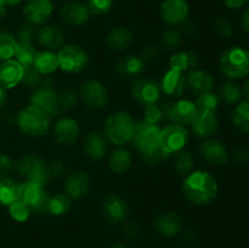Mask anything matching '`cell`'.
<instances>
[{
    "label": "cell",
    "mask_w": 249,
    "mask_h": 248,
    "mask_svg": "<svg viewBox=\"0 0 249 248\" xmlns=\"http://www.w3.org/2000/svg\"><path fill=\"white\" fill-rule=\"evenodd\" d=\"M182 194L196 206H206L218 196V182L211 173L206 170L191 172L182 181Z\"/></svg>",
    "instance_id": "obj_1"
},
{
    "label": "cell",
    "mask_w": 249,
    "mask_h": 248,
    "mask_svg": "<svg viewBox=\"0 0 249 248\" xmlns=\"http://www.w3.org/2000/svg\"><path fill=\"white\" fill-rule=\"evenodd\" d=\"M160 128L157 124L141 121L135 123L130 142L146 162L150 164H157L162 158H164L160 148Z\"/></svg>",
    "instance_id": "obj_2"
},
{
    "label": "cell",
    "mask_w": 249,
    "mask_h": 248,
    "mask_svg": "<svg viewBox=\"0 0 249 248\" xmlns=\"http://www.w3.org/2000/svg\"><path fill=\"white\" fill-rule=\"evenodd\" d=\"M134 129L135 122L130 114L124 111H117L109 114L105 122V135L107 140L116 146H123L130 142Z\"/></svg>",
    "instance_id": "obj_3"
},
{
    "label": "cell",
    "mask_w": 249,
    "mask_h": 248,
    "mask_svg": "<svg viewBox=\"0 0 249 248\" xmlns=\"http://www.w3.org/2000/svg\"><path fill=\"white\" fill-rule=\"evenodd\" d=\"M17 125L28 136L40 138L50 129V116L38 107L29 105L17 114Z\"/></svg>",
    "instance_id": "obj_4"
},
{
    "label": "cell",
    "mask_w": 249,
    "mask_h": 248,
    "mask_svg": "<svg viewBox=\"0 0 249 248\" xmlns=\"http://www.w3.org/2000/svg\"><path fill=\"white\" fill-rule=\"evenodd\" d=\"M219 63L229 79H241L249 74V51L242 46H231L224 51Z\"/></svg>",
    "instance_id": "obj_5"
},
{
    "label": "cell",
    "mask_w": 249,
    "mask_h": 248,
    "mask_svg": "<svg viewBox=\"0 0 249 248\" xmlns=\"http://www.w3.org/2000/svg\"><path fill=\"white\" fill-rule=\"evenodd\" d=\"M18 199L29 207L31 212L36 214L49 213L50 195L46 194L44 189L36 182L29 180L18 184Z\"/></svg>",
    "instance_id": "obj_6"
},
{
    "label": "cell",
    "mask_w": 249,
    "mask_h": 248,
    "mask_svg": "<svg viewBox=\"0 0 249 248\" xmlns=\"http://www.w3.org/2000/svg\"><path fill=\"white\" fill-rule=\"evenodd\" d=\"M160 106H162L164 121L170 122V124L186 126L192 123L197 113L196 102L189 99H180L177 101L167 102Z\"/></svg>",
    "instance_id": "obj_7"
},
{
    "label": "cell",
    "mask_w": 249,
    "mask_h": 248,
    "mask_svg": "<svg viewBox=\"0 0 249 248\" xmlns=\"http://www.w3.org/2000/svg\"><path fill=\"white\" fill-rule=\"evenodd\" d=\"M187 141H189V131L185 126L179 124H168L160 129V143L164 158L184 150Z\"/></svg>",
    "instance_id": "obj_8"
},
{
    "label": "cell",
    "mask_w": 249,
    "mask_h": 248,
    "mask_svg": "<svg viewBox=\"0 0 249 248\" xmlns=\"http://www.w3.org/2000/svg\"><path fill=\"white\" fill-rule=\"evenodd\" d=\"M58 68L67 73H79L89 63L87 51L78 45L66 44L58 50Z\"/></svg>",
    "instance_id": "obj_9"
},
{
    "label": "cell",
    "mask_w": 249,
    "mask_h": 248,
    "mask_svg": "<svg viewBox=\"0 0 249 248\" xmlns=\"http://www.w3.org/2000/svg\"><path fill=\"white\" fill-rule=\"evenodd\" d=\"M130 92L133 99L143 107L158 104L162 96L160 84L151 78H140L131 84Z\"/></svg>",
    "instance_id": "obj_10"
},
{
    "label": "cell",
    "mask_w": 249,
    "mask_h": 248,
    "mask_svg": "<svg viewBox=\"0 0 249 248\" xmlns=\"http://www.w3.org/2000/svg\"><path fill=\"white\" fill-rule=\"evenodd\" d=\"M49 80L44 78L40 87L36 88L31 96V105L38 107L41 111L48 113L49 116H57L60 113V106L57 101V92L53 85L48 84Z\"/></svg>",
    "instance_id": "obj_11"
},
{
    "label": "cell",
    "mask_w": 249,
    "mask_h": 248,
    "mask_svg": "<svg viewBox=\"0 0 249 248\" xmlns=\"http://www.w3.org/2000/svg\"><path fill=\"white\" fill-rule=\"evenodd\" d=\"M79 95L85 106L92 109H102L108 102V92L101 82L95 79L87 80L82 84Z\"/></svg>",
    "instance_id": "obj_12"
},
{
    "label": "cell",
    "mask_w": 249,
    "mask_h": 248,
    "mask_svg": "<svg viewBox=\"0 0 249 248\" xmlns=\"http://www.w3.org/2000/svg\"><path fill=\"white\" fill-rule=\"evenodd\" d=\"M162 19L169 26H180L189 16L186 0H164L160 6Z\"/></svg>",
    "instance_id": "obj_13"
},
{
    "label": "cell",
    "mask_w": 249,
    "mask_h": 248,
    "mask_svg": "<svg viewBox=\"0 0 249 248\" xmlns=\"http://www.w3.org/2000/svg\"><path fill=\"white\" fill-rule=\"evenodd\" d=\"M53 133L56 142L62 146H71L79 136V124L71 117H61L53 125Z\"/></svg>",
    "instance_id": "obj_14"
},
{
    "label": "cell",
    "mask_w": 249,
    "mask_h": 248,
    "mask_svg": "<svg viewBox=\"0 0 249 248\" xmlns=\"http://www.w3.org/2000/svg\"><path fill=\"white\" fill-rule=\"evenodd\" d=\"M53 5L51 0H26L23 14L32 24H44L51 17Z\"/></svg>",
    "instance_id": "obj_15"
},
{
    "label": "cell",
    "mask_w": 249,
    "mask_h": 248,
    "mask_svg": "<svg viewBox=\"0 0 249 248\" xmlns=\"http://www.w3.org/2000/svg\"><path fill=\"white\" fill-rule=\"evenodd\" d=\"M198 151L202 158L211 164H225L229 160L228 148L224 145V142L219 140L208 139V140L203 141L199 145Z\"/></svg>",
    "instance_id": "obj_16"
},
{
    "label": "cell",
    "mask_w": 249,
    "mask_h": 248,
    "mask_svg": "<svg viewBox=\"0 0 249 248\" xmlns=\"http://www.w3.org/2000/svg\"><path fill=\"white\" fill-rule=\"evenodd\" d=\"M90 16L89 9L87 4L79 0H71L67 1L61 9V17L67 24L73 27L83 26L88 22Z\"/></svg>",
    "instance_id": "obj_17"
},
{
    "label": "cell",
    "mask_w": 249,
    "mask_h": 248,
    "mask_svg": "<svg viewBox=\"0 0 249 248\" xmlns=\"http://www.w3.org/2000/svg\"><path fill=\"white\" fill-rule=\"evenodd\" d=\"M191 126L192 131L199 138H211L219 130V121L214 112L197 109Z\"/></svg>",
    "instance_id": "obj_18"
},
{
    "label": "cell",
    "mask_w": 249,
    "mask_h": 248,
    "mask_svg": "<svg viewBox=\"0 0 249 248\" xmlns=\"http://www.w3.org/2000/svg\"><path fill=\"white\" fill-rule=\"evenodd\" d=\"M90 180L89 175L84 172H74L68 175L65 180V192L70 198L79 199L89 192Z\"/></svg>",
    "instance_id": "obj_19"
},
{
    "label": "cell",
    "mask_w": 249,
    "mask_h": 248,
    "mask_svg": "<svg viewBox=\"0 0 249 248\" xmlns=\"http://www.w3.org/2000/svg\"><path fill=\"white\" fill-rule=\"evenodd\" d=\"M102 212L108 221L113 224L123 223L128 215L125 201L117 195H108L102 202Z\"/></svg>",
    "instance_id": "obj_20"
},
{
    "label": "cell",
    "mask_w": 249,
    "mask_h": 248,
    "mask_svg": "<svg viewBox=\"0 0 249 248\" xmlns=\"http://www.w3.org/2000/svg\"><path fill=\"white\" fill-rule=\"evenodd\" d=\"M153 228L160 235L164 237L177 236L182 229V219L174 212H167L158 216L153 223Z\"/></svg>",
    "instance_id": "obj_21"
},
{
    "label": "cell",
    "mask_w": 249,
    "mask_h": 248,
    "mask_svg": "<svg viewBox=\"0 0 249 248\" xmlns=\"http://www.w3.org/2000/svg\"><path fill=\"white\" fill-rule=\"evenodd\" d=\"M160 89L168 96L180 97L187 89L186 77L182 73L169 70L163 75Z\"/></svg>",
    "instance_id": "obj_22"
},
{
    "label": "cell",
    "mask_w": 249,
    "mask_h": 248,
    "mask_svg": "<svg viewBox=\"0 0 249 248\" xmlns=\"http://www.w3.org/2000/svg\"><path fill=\"white\" fill-rule=\"evenodd\" d=\"M187 88L194 92L196 96L212 91L214 85V79L207 71L204 70H192L186 77Z\"/></svg>",
    "instance_id": "obj_23"
},
{
    "label": "cell",
    "mask_w": 249,
    "mask_h": 248,
    "mask_svg": "<svg viewBox=\"0 0 249 248\" xmlns=\"http://www.w3.org/2000/svg\"><path fill=\"white\" fill-rule=\"evenodd\" d=\"M36 38L40 45L46 48V50H56L61 49L65 43V35L60 27L55 24H45L36 33Z\"/></svg>",
    "instance_id": "obj_24"
},
{
    "label": "cell",
    "mask_w": 249,
    "mask_h": 248,
    "mask_svg": "<svg viewBox=\"0 0 249 248\" xmlns=\"http://www.w3.org/2000/svg\"><path fill=\"white\" fill-rule=\"evenodd\" d=\"M117 73L125 79H134L141 75L145 71V61L141 56L126 55L117 63Z\"/></svg>",
    "instance_id": "obj_25"
},
{
    "label": "cell",
    "mask_w": 249,
    "mask_h": 248,
    "mask_svg": "<svg viewBox=\"0 0 249 248\" xmlns=\"http://www.w3.org/2000/svg\"><path fill=\"white\" fill-rule=\"evenodd\" d=\"M23 67L16 60L2 61L0 65V85L4 89H11L21 83Z\"/></svg>",
    "instance_id": "obj_26"
},
{
    "label": "cell",
    "mask_w": 249,
    "mask_h": 248,
    "mask_svg": "<svg viewBox=\"0 0 249 248\" xmlns=\"http://www.w3.org/2000/svg\"><path fill=\"white\" fill-rule=\"evenodd\" d=\"M107 141L104 135L96 131H91L87 135L84 140V152L91 159L99 160L104 158L106 153Z\"/></svg>",
    "instance_id": "obj_27"
},
{
    "label": "cell",
    "mask_w": 249,
    "mask_h": 248,
    "mask_svg": "<svg viewBox=\"0 0 249 248\" xmlns=\"http://www.w3.org/2000/svg\"><path fill=\"white\" fill-rule=\"evenodd\" d=\"M199 65V57L194 51H180L170 57V70L184 73L186 71L196 70Z\"/></svg>",
    "instance_id": "obj_28"
},
{
    "label": "cell",
    "mask_w": 249,
    "mask_h": 248,
    "mask_svg": "<svg viewBox=\"0 0 249 248\" xmlns=\"http://www.w3.org/2000/svg\"><path fill=\"white\" fill-rule=\"evenodd\" d=\"M134 40L133 33L128 28H114L107 34L106 44L111 50L124 51Z\"/></svg>",
    "instance_id": "obj_29"
},
{
    "label": "cell",
    "mask_w": 249,
    "mask_h": 248,
    "mask_svg": "<svg viewBox=\"0 0 249 248\" xmlns=\"http://www.w3.org/2000/svg\"><path fill=\"white\" fill-rule=\"evenodd\" d=\"M33 67L41 74H51L58 68V56L53 50L36 51Z\"/></svg>",
    "instance_id": "obj_30"
},
{
    "label": "cell",
    "mask_w": 249,
    "mask_h": 248,
    "mask_svg": "<svg viewBox=\"0 0 249 248\" xmlns=\"http://www.w3.org/2000/svg\"><path fill=\"white\" fill-rule=\"evenodd\" d=\"M45 164V160L40 156L36 155V153H29V155H24L23 157L17 160L16 169L19 174L28 177L32 173H34L39 168L44 167Z\"/></svg>",
    "instance_id": "obj_31"
},
{
    "label": "cell",
    "mask_w": 249,
    "mask_h": 248,
    "mask_svg": "<svg viewBox=\"0 0 249 248\" xmlns=\"http://www.w3.org/2000/svg\"><path fill=\"white\" fill-rule=\"evenodd\" d=\"M131 158L130 152L125 148H117L111 153L108 159L109 168L113 170L114 173H124L130 168L131 165Z\"/></svg>",
    "instance_id": "obj_32"
},
{
    "label": "cell",
    "mask_w": 249,
    "mask_h": 248,
    "mask_svg": "<svg viewBox=\"0 0 249 248\" xmlns=\"http://www.w3.org/2000/svg\"><path fill=\"white\" fill-rule=\"evenodd\" d=\"M18 199V184L7 177H0V203L10 206Z\"/></svg>",
    "instance_id": "obj_33"
},
{
    "label": "cell",
    "mask_w": 249,
    "mask_h": 248,
    "mask_svg": "<svg viewBox=\"0 0 249 248\" xmlns=\"http://www.w3.org/2000/svg\"><path fill=\"white\" fill-rule=\"evenodd\" d=\"M216 96L219 97L221 102L226 105H235L238 104L242 97V89L238 87L236 83L226 82L219 87L218 94Z\"/></svg>",
    "instance_id": "obj_34"
},
{
    "label": "cell",
    "mask_w": 249,
    "mask_h": 248,
    "mask_svg": "<svg viewBox=\"0 0 249 248\" xmlns=\"http://www.w3.org/2000/svg\"><path fill=\"white\" fill-rule=\"evenodd\" d=\"M17 40L14 34L7 31H0V61L11 60L16 50Z\"/></svg>",
    "instance_id": "obj_35"
},
{
    "label": "cell",
    "mask_w": 249,
    "mask_h": 248,
    "mask_svg": "<svg viewBox=\"0 0 249 248\" xmlns=\"http://www.w3.org/2000/svg\"><path fill=\"white\" fill-rule=\"evenodd\" d=\"M231 119L236 128L245 133H249V102H240L233 109Z\"/></svg>",
    "instance_id": "obj_36"
},
{
    "label": "cell",
    "mask_w": 249,
    "mask_h": 248,
    "mask_svg": "<svg viewBox=\"0 0 249 248\" xmlns=\"http://www.w3.org/2000/svg\"><path fill=\"white\" fill-rule=\"evenodd\" d=\"M36 55V49L34 48L32 43H18L17 41L16 50H15V57L16 61L22 66V67H27V66L33 65L34 57Z\"/></svg>",
    "instance_id": "obj_37"
},
{
    "label": "cell",
    "mask_w": 249,
    "mask_h": 248,
    "mask_svg": "<svg viewBox=\"0 0 249 248\" xmlns=\"http://www.w3.org/2000/svg\"><path fill=\"white\" fill-rule=\"evenodd\" d=\"M195 159L194 156L186 150H181L178 153L174 155V169L177 170V173H179L180 175H187L192 172V168H194Z\"/></svg>",
    "instance_id": "obj_38"
},
{
    "label": "cell",
    "mask_w": 249,
    "mask_h": 248,
    "mask_svg": "<svg viewBox=\"0 0 249 248\" xmlns=\"http://www.w3.org/2000/svg\"><path fill=\"white\" fill-rule=\"evenodd\" d=\"M71 209V198L66 194H57L50 196L49 213L53 215H62Z\"/></svg>",
    "instance_id": "obj_39"
},
{
    "label": "cell",
    "mask_w": 249,
    "mask_h": 248,
    "mask_svg": "<svg viewBox=\"0 0 249 248\" xmlns=\"http://www.w3.org/2000/svg\"><path fill=\"white\" fill-rule=\"evenodd\" d=\"M219 104H220V100L216 96V94H213L212 91L197 96L196 106L198 111H208L215 113V111L219 107Z\"/></svg>",
    "instance_id": "obj_40"
},
{
    "label": "cell",
    "mask_w": 249,
    "mask_h": 248,
    "mask_svg": "<svg viewBox=\"0 0 249 248\" xmlns=\"http://www.w3.org/2000/svg\"><path fill=\"white\" fill-rule=\"evenodd\" d=\"M182 43V35L179 31L177 29H167V31L163 33L162 39H160V45L163 46V49L168 51L175 50L180 46V44Z\"/></svg>",
    "instance_id": "obj_41"
},
{
    "label": "cell",
    "mask_w": 249,
    "mask_h": 248,
    "mask_svg": "<svg viewBox=\"0 0 249 248\" xmlns=\"http://www.w3.org/2000/svg\"><path fill=\"white\" fill-rule=\"evenodd\" d=\"M44 77L39 71H36V68L32 66H27L23 67V75H22L21 83H23L26 87L28 88H38L40 87L41 83H43Z\"/></svg>",
    "instance_id": "obj_42"
},
{
    "label": "cell",
    "mask_w": 249,
    "mask_h": 248,
    "mask_svg": "<svg viewBox=\"0 0 249 248\" xmlns=\"http://www.w3.org/2000/svg\"><path fill=\"white\" fill-rule=\"evenodd\" d=\"M9 213L14 220L18 221V223H24L31 215V209L27 204L17 199L9 206Z\"/></svg>",
    "instance_id": "obj_43"
},
{
    "label": "cell",
    "mask_w": 249,
    "mask_h": 248,
    "mask_svg": "<svg viewBox=\"0 0 249 248\" xmlns=\"http://www.w3.org/2000/svg\"><path fill=\"white\" fill-rule=\"evenodd\" d=\"M57 101L60 109H71L77 105L78 95L74 90L65 89L57 94Z\"/></svg>",
    "instance_id": "obj_44"
},
{
    "label": "cell",
    "mask_w": 249,
    "mask_h": 248,
    "mask_svg": "<svg viewBox=\"0 0 249 248\" xmlns=\"http://www.w3.org/2000/svg\"><path fill=\"white\" fill-rule=\"evenodd\" d=\"M113 0H88V9L91 15L102 16V15L108 14L112 9Z\"/></svg>",
    "instance_id": "obj_45"
},
{
    "label": "cell",
    "mask_w": 249,
    "mask_h": 248,
    "mask_svg": "<svg viewBox=\"0 0 249 248\" xmlns=\"http://www.w3.org/2000/svg\"><path fill=\"white\" fill-rule=\"evenodd\" d=\"M145 108V121L148 123L157 124L164 121V116H163L162 106L158 104L148 105V106L143 107Z\"/></svg>",
    "instance_id": "obj_46"
},
{
    "label": "cell",
    "mask_w": 249,
    "mask_h": 248,
    "mask_svg": "<svg viewBox=\"0 0 249 248\" xmlns=\"http://www.w3.org/2000/svg\"><path fill=\"white\" fill-rule=\"evenodd\" d=\"M34 35H36V29L33 28V26L32 24H24L19 28L16 40L18 43H32Z\"/></svg>",
    "instance_id": "obj_47"
},
{
    "label": "cell",
    "mask_w": 249,
    "mask_h": 248,
    "mask_svg": "<svg viewBox=\"0 0 249 248\" xmlns=\"http://www.w3.org/2000/svg\"><path fill=\"white\" fill-rule=\"evenodd\" d=\"M215 29L218 31V33L223 36H230L232 34V24L230 23L228 18L225 17H220V18L216 19L215 22Z\"/></svg>",
    "instance_id": "obj_48"
},
{
    "label": "cell",
    "mask_w": 249,
    "mask_h": 248,
    "mask_svg": "<svg viewBox=\"0 0 249 248\" xmlns=\"http://www.w3.org/2000/svg\"><path fill=\"white\" fill-rule=\"evenodd\" d=\"M48 170H49V173H50V177H60L65 174L66 165L62 160L53 159V160H51L50 164L48 165Z\"/></svg>",
    "instance_id": "obj_49"
},
{
    "label": "cell",
    "mask_w": 249,
    "mask_h": 248,
    "mask_svg": "<svg viewBox=\"0 0 249 248\" xmlns=\"http://www.w3.org/2000/svg\"><path fill=\"white\" fill-rule=\"evenodd\" d=\"M12 167H14V163H12L11 158L6 155H0V177H6Z\"/></svg>",
    "instance_id": "obj_50"
},
{
    "label": "cell",
    "mask_w": 249,
    "mask_h": 248,
    "mask_svg": "<svg viewBox=\"0 0 249 248\" xmlns=\"http://www.w3.org/2000/svg\"><path fill=\"white\" fill-rule=\"evenodd\" d=\"M232 158L235 162H237L238 164H243V163L248 162L249 160V150L245 147H238L233 151Z\"/></svg>",
    "instance_id": "obj_51"
},
{
    "label": "cell",
    "mask_w": 249,
    "mask_h": 248,
    "mask_svg": "<svg viewBox=\"0 0 249 248\" xmlns=\"http://www.w3.org/2000/svg\"><path fill=\"white\" fill-rule=\"evenodd\" d=\"M157 56V48L155 45H146L142 50V55L141 57L143 58V61H151L153 58H156Z\"/></svg>",
    "instance_id": "obj_52"
},
{
    "label": "cell",
    "mask_w": 249,
    "mask_h": 248,
    "mask_svg": "<svg viewBox=\"0 0 249 248\" xmlns=\"http://www.w3.org/2000/svg\"><path fill=\"white\" fill-rule=\"evenodd\" d=\"M124 231H125V233L129 236V237H136V236L140 233V229H139V226L136 225L134 221H130V223L125 224V226H124Z\"/></svg>",
    "instance_id": "obj_53"
},
{
    "label": "cell",
    "mask_w": 249,
    "mask_h": 248,
    "mask_svg": "<svg viewBox=\"0 0 249 248\" xmlns=\"http://www.w3.org/2000/svg\"><path fill=\"white\" fill-rule=\"evenodd\" d=\"M225 1V5L231 10H237L241 9V7L245 5V0H224Z\"/></svg>",
    "instance_id": "obj_54"
},
{
    "label": "cell",
    "mask_w": 249,
    "mask_h": 248,
    "mask_svg": "<svg viewBox=\"0 0 249 248\" xmlns=\"http://www.w3.org/2000/svg\"><path fill=\"white\" fill-rule=\"evenodd\" d=\"M197 31L196 24L192 23V22H189V23H182V33L186 34V35H194Z\"/></svg>",
    "instance_id": "obj_55"
},
{
    "label": "cell",
    "mask_w": 249,
    "mask_h": 248,
    "mask_svg": "<svg viewBox=\"0 0 249 248\" xmlns=\"http://www.w3.org/2000/svg\"><path fill=\"white\" fill-rule=\"evenodd\" d=\"M241 26H242L243 31L249 33V7L243 12L242 17H241Z\"/></svg>",
    "instance_id": "obj_56"
},
{
    "label": "cell",
    "mask_w": 249,
    "mask_h": 248,
    "mask_svg": "<svg viewBox=\"0 0 249 248\" xmlns=\"http://www.w3.org/2000/svg\"><path fill=\"white\" fill-rule=\"evenodd\" d=\"M6 100H7V95H6V89L0 85V109L4 107V105L6 104Z\"/></svg>",
    "instance_id": "obj_57"
},
{
    "label": "cell",
    "mask_w": 249,
    "mask_h": 248,
    "mask_svg": "<svg viewBox=\"0 0 249 248\" xmlns=\"http://www.w3.org/2000/svg\"><path fill=\"white\" fill-rule=\"evenodd\" d=\"M0 1H1V4L5 7H14L16 5H18L22 0H0Z\"/></svg>",
    "instance_id": "obj_58"
},
{
    "label": "cell",
    "mask_w": 249,
    "mask_h": 248,
    "mask_svg": "<svg viewBox=\"0 0 249 248\" xmlns=\"http://www.w3.org/2000/svg\"><path fill=\"white\" fill-rule=\"evenodd\" d=\"M242 96H245L246 101L249 102V79L245 83L242 88Z\"/></svg>",
    "instance_id": "obj_59"
},
{
    "label": "cell",
    "mask_w": 249,
    "mask_h": 248,
    "mask_svg": "<svg viewBox=\"0 0 249 248\" xmlns=\"http://www.w3.org/2000/svg\"><path fill=\"white\" fill-rule=\"evenodd\" d=\"M5 10H6V7H5L4 5L1 4V1H0V19H1L2 17H4V15H5Z\"/></svg>",
    "instance_id": "obj_60"
},
{
    "label": "cell",
    "mask_w": 249,
    "mask_h": 248,
    "mask_svg": "<svg viewBox=\"0 0 249 248\" xmlns=\"http://www.w3.org/2000/svg\"><path fill=\"white\" fill-rule=\"evenodd\" d=\"M109 248H126V247H124V246L122 245H114V246H111Z\"/></svg>",
    "instance_id": "obj_61"
},
{
    "label": "cell",
    "mask_w": 249,
    "mask_h": 248,
    "mask_svg": "<svg viewBox=\"0 0 249 248\" xmlns=\"http://www.w3.org/2000/svg\"><path fill=\"white\" fill-rule=\"evenodd\" d=\"M175 248H187V247H184V246H179V247H175Z\"/></svg>",
    "instance_id": "obj_62"
},
{
    "label": "cell",
    "mask_w": 249,
    "mask_h": 248,
    "mask_svg": "<svg viewBox=\"0 0 249 248\" xmlns=\"http://www.w3.org/2000/svg\"><path fill=\"white\" fill-rule=\"evenodd\" d=\"M245 1H249V0H245Z\"/></svg>",
    "instance_id": "obj_63"
},
{
    "label": "cell",
    "mask_w": 249,
    "mask_h": 248,
    "mask_svg": "<svg viewBox=\"0 0 249 248\" xmlns=\"http://www.w3.org/2000/svg\"><path fill=\"white\" fill-rule=\"evenodd\" d=\"M248 248H249V247H248Z\"/></svg>",
    "instance_id": "obj_64"
}]
</instances>
